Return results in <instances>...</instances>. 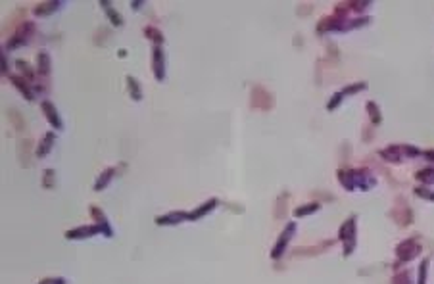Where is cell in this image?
<instances>
[{"label": "cell", "instance_id": "cell-1", "mask_svg": "<svg viewBox=\"0 0 434 284\" xmlns=\"http://www.w3.org/2000/svg\"><path fill=\"white\" fill-rule=\"evenodd\" d=\"M356 215H350L346 221L342 223V227H340V231H338V238L342 240V244H344V256L350 258L352 256V252H354V248L358 244V229H356Z\"/></svg>", "mask_w": 434, "mask_h": 284}, {"label": "cell", "instance_id": "cell-2", "mask_svg": "<svg viewBox=\"0 0 434 284\" xmlns=\"http://www.w3.org/2000/svg\"><path fill=\"white\" fill-rule=\"evenodd\" d=\"M421 244L417 240V236H411L402 240L396 246V256H398V263H408V261L415 260L419 254H421Z\"/></svg>", "mask_w": 434, "mask_h": 284}, {"label": "cell", "instance_id": "cell-3", "mask_svg": "<svg viewBox=\"0 0 434 284\" xmlns=\"http://www.w3.org/2000/svg\"><path fill=\"white\" fill-rule=\"evenodd\" d=\"M35 31H37V29H35V23H31V21H23V23L17 27V31L13 33L12 37L8 38V42H6V50H15V48H19V46H23L25 42L33 37Z\"/></svg>", "mask_w": 434, "mask_h": 284}, {"label": "cell", "instance_id": "cell-4", "mask_svg": "<svg viewBox=\"0 0 434 284\" xmlns=\"http://www.w3.org/2000/svg\"><path fill=\"white\" fill-rule=\"evenodd\" d=\"M296 223H286V227L283 229V233L279 235V240L275 242L273 250H271V258L273 260H279V258H283V254H285L286 246L290 244V240H292V236L296 235Z\"/></svg>", "mask_w": 434, "mask_h": 284}, {"label": "cell", "instance_id": "cell-5", "mask_svg": "<svg viewBox=\"0 0 434 284\" xmlns=\"http://www.w3.org/2000/svg\"><path fill=\"white\" fill-rule=\"evenodd\" d=\"M250 106H252L254 110H271V108H273V96L263 87L256 85V87L252 88Z\"/></svg>", "mask_w": 434, "mask_h": 284}, {"label": "cell", "instance_id": "cell-6", "mask_svg": "<svg viewBox=\"0 0 434 284\" xmlns=\"http://www.w3.org/2000/svg\"><path fill=\"white\" fill-rule=\"evenodd\" d=\"M152 73L158 81L165 79V54L158 44L152 46Z\"/></svg>", "mask_w": 434, "mask_h": 284}, {"label": "cell", "instance_id": "cell-7", "mask_svg": "<svg viewBox=\"0 0 434 284\" xmlns=\"http://www.w3.org/2000/svg\"><path fill=\"white\" fill-rule=\"evenodd\" d=\"M40 110H42V113H44V117H46V121L50 123L52 129H56V131L62 129L63 127L62 117H60V113H58V110H56V106H54L50 100H42V102H40Z\"/></svg>", "mask_w": 434, "mask_h": 284}, {"label": "cell", "instance_id": "cell-8", "mask_svg": "<svg viewBox=\"0 0 434 284\" xmlns=\"http://www.w3.org/2000/svg\"><path fill=\"white\" fill-rule=\"evenodd\" d=\"M354 183L360 190H369L377 185V179L367 167H361V169H354Z\"/></svg>", "mask_w": 434, "mask_h": 284}, {"label": "cell", "instance_id": "cell-9", "mask_svg": "<svg viewBox=\"0 0 434 284\" xmlns=\"http://www.w3.org/2000/svg\"><path fill=\"white\" fill-rule=\"evenodd\" d=\"M102 233L96 225H83V227H75L71 231L65 233L67 240H85V238H92L94 235Z\"/></svg>", "mask_w": 434, "mask_h": 284}, {"label": "cell", "instance_id": "cell-10", "mask_svg": "<svg viewBox=\"0 0 434 284\" xmlns=\"http://www.w3.org/2000/svg\"><path fill=\"white\" fill-rule=\"evenodd\" d=\"M90 215H92V219H94V225L102 231V235L108 236V238H112L113 236L112 225H110V221H108V217L104 215V211L100 210L98 206H90Z\"/></svg>", "mask_w": 434, "mask_h": 284}, {"label": "cell", "instance_id": "cell-11", "mask_svg": "<svg viewBox=\"0 0 434 284\" xmlns=\"http://www.w3.org/2000/svg\"><path fill=\"white\" fill-rule=\"evenodd\" d=\"M188 219V213L186 211H167L160 217H156L154 223L160 225V227H171V225H179Z\"/></svg>", "mask_w": 434, "mask_h": 284}, {"label": "cell", "instance_id": "cell-12", "mask_svg": "<svg viewBox=\"0 0 434 284\" xmlns=\"http://www.w3.org/2000/svg\"><path fill=\"white\" fill-rule=\"evenodd\" d=\"M10 81L13 83V87H15L17 90H19V92H21V94H23L25 100H29V102H31V100H35V92H33V87H35V85H31V83H29L27 79H23L21 75H12V77H10Z\"/></svg>", "mask_w": 434, "mask_h": 284}, {"label": "cell", "instance_id": "cell-13", "mask_svg": "<svg viewBox=\"0 0 434 284\" xmlns=\"http://www.w3.org/2000/svg\"><path fill=\"white\" fill-rule=\"evenodd\" d=\"M217 198H210L208 202H204V204H200L198 208L194 211H190L188 213V221H198V219H202L204 215H208V213H211V211L217 208Z\"/></svg>", "mask_w": 434, "mask_h": 284}, {"label": "cell", "instance_id": "cell-14", "mask_svg": "<svg viewBox=\"0 0 434 284\" xmlns=\"http://www.w3.org/2000/svg\"><path fill=\"white\" fill-rule=\"evenodd\" d=\"M379 154H381V158H385V160L390 161V163H402L404 158H406L402 144H392V146H388V148L381 150Z\"/></svg>", "mask_w": 434, "mask_h": 284}, {"label": "cell", "instance_id": "cell-15", "mask_svg": "<svg viewBox=\"0 0 434 284\" xmlns=\"http://www.w3.org/2000/svg\"><path fill=\"white\" fill-rule=\"evenodd\" d=\"M63 6V2H60V0H52V2H40V4H37L35 8H33V13L37 15V17H46V15H50V13H54L58 8H62Z\"/></svg>", "mask_w": 434, "mask_h": 284}, {"label": "cell", "instance_id": "cell-16", "mask_svg": "<svg viewBox=\"0 0 434 284\" xmlns=\"http://www.w3.org/2000/svg\"><path fill=\"white\" fill-rule=\"evenodd\" d=\"M54 140H56V133L48 131L46 135L40 138L37 146V158H46L50 152H52V146H54Z\"/></svg>", "mask_w": 434, "mask_h": 284}, {"label": "cell", "instance_id": "cell-17", "mask_svg": "<svg viewBox=\"0 0 434 284\" xmlns=\"http://www.w3.org/2000/svg\"><path fill=\"white\" fill-rule=\"evenodd\" d=\"M100 6L104 8V13H106V17H108V19L112 21L113 27H121V25H123V17H121V13H119L117 10H115V8H113L110 2L102 0V2H100Z\"/></svg>", "mask_w": 434, "mask_h": 284}, {"label": "cell", "instance_id": "cell-18", "mask_svg": "<svg viewBox=\"0 0 434 284\" xmlns=\"http://www.w3.org/2000/svg\"><path fill=\"white\" fill-rule=\"evenodd\" d=\"M113 175H115V169H113V167H108V169H104V171H102V173H100L98 177H96V183H94V190H96V192L104 190L106 186L112 183Z\"/></svg>", "mask_w": 434, "mask_h": 284}, {"label": "cell", "instance_id": "cell-19", "mask_svg": "<svg viewBox=\"0 0 434 284\" xmlns=\"http://www.w3.org/2000/svg\"><path fill=\"white\" fill-rule=\"evenodd\" d=\"M338 183L344 186L346 190H356L354 183V169H338Z\"/></svg>", "mask_w": 434, "mask_h": 284}, {"label": "cell", "instance_id": "cell-20", "mask_svg": "<svg viewBox=\"0 0 434 284\" xmlns=\"http://www.w3.org/2000/svg\"><path fill=\"white\" fill-rule=\"evenodd\" d=\"M50 54L48 52H44V50H40L37 56V69L40 75H48L50 73Z\"/></svg>", "mask_w": 434, "mask_h": 284}, {"label": "cell", "instance_id": "cell-21", "mask_svg": "<svg viewBox=\"0 0 434 284\" xmlns=\"http://www.w3.org/2000/svg\"><path fill=\"white\" fill-rule=\"evenodd\" d=\"M127 88H129V94H131V98L133 100H137L138 102V100L142 98V88H140V83H138L133 75H127Z\"/></svg>", "mask_w": 434, "mask_h": 284}, {"label": "cell", "instance_id": "cell-22", "mask_svg": "<svg viewBox=\"0 0 434 284\" xmlns=\"http://www.w3.org/2000/svg\"><path fill=\"white\" fill-rule=\"evenodd\" d=\"M321 210V204H317V202H310V204H304V206H300L294 210V217H306V215H310V213H315V211Z\"/></svg>", "mask_w": 434, "mask_h": 284}, {"label": "cell", "instance_id": "cell-23", "mask_svg": "<svg viewBox=\"0 0 434 284\" xmlns=\"http://www.w3.org/2000/svg\"><path fill=\"white\" fill-rule=\"evenodd\" d=\"M144 35H146V38H150L154 44H158V46L163 44V35H161V31L158 29V27H154V25L144 27Z\"/></svg>", "mask_w": 434, "mask_h": 284}, {"label": "cell", "instance_id": "cell-24", "mask_svg": "<svg viewBox=\"0 0 434 284\" xmlns=\"http://www.w3.org/2000/svg\"><path fill=\"white\" fill-rule=\"evenodd\" d=\"M365 110H367V113H369V119L373 121V125H379L381 121H383V117H381V110H379L377 102L369 100L367 106H365Z\"/></svg>", "mask_w": 434, "mask_h": 284}, {"label": "cell", "instance_id": "cell-25", "mask_svg": "<svg viewBox=\"0 0 434 284\" xmlns=\"http://www.w3.org/2000/svg\"><path fill=\"white\" fill-rule=\"evenodd\" d=\"M15 67L19 69V75H21L23 79H27L29 83L33 81V77H35V71H33V67H31L29 63L25 62V60H17V62H15Z\"/></svg>", "mask_w": 434, "mask_h": 284}, {"label": "cell", "instance_id": "cell-26", "mask_svg": "<svg viewBox=\"0 0 434 284\" xmlns=\"http://www.w3.org/2000/svg\"><path fill=\"white\" fill-rule=\"evenodd\" d=\"M417 181H421L423 185H434V169L433 167H425L421 171L415 173Z\"/></svg>", "mask_w": 434, "mask_h": 284}, {"label": "cell", "instance_id": "cell-27", "mask_svg": "<svg viewBox=\"0 0 434 284\" xmlns=\"http://www.w3.org/2000/svg\"><path fill=\"white\" fill-rule=\"evenodd\" d=\"M344 98H346V96H344V92H342V90L335 92V94H333V98L329 100V104H327V110H329V111L336 110V108L342 104V100H344Z\"/></svg>", "mask_w": 434, "mask_h": 284}, {"label": "cell", "instance_id": "cell-28", "mask_svg": "<svg viewBox=\"0 0 434 284\" xmlns=\"http://www.w3.org/2000/svg\"><path fill=\"white\" fill-rule=\"evenodd\" d=\"M429 263L431 261L425 260L421 261V265H419V277H417V284H427V275H429Z\"/></svg>", "mask_w": 434, "mask_h": 284}, {"label": "cell", "instance_id": "cell-29", "mask_svg": "<svg viewBox=\"0 0 434 284\" xmlns=\"http://www.w3.org/2000/svg\"><path fill=\"white\" fill-rule=\"evenodd\" d=\"M54 175H56L54 169H46V171L42 173V177H44V179H42V186H44V188H52V186H54Z\"/></svg>", "mask_w": 434, "mask_h": 284}, {"label": "cell", "instance_id": "cell-30", "mask_svg": "<svg viewBox=\"0 0 434 284\" xmlns=\"http://www.w3.org/2000/svg\"><path fill=\"white\" fill-rule=\"evenodd\" d=\"M415 194H417L419 198H425V200L434 202V192L433 190H429V188H425V186H417V188H415Z\"/></svg>", "mask_w": 434, "mask_h": 284}, {"label": "cell", "instance_id": "cell-31", "mask_svg": "<svg viewBox=\"0 0 434 284\" xmlns=\"http://www.w3.org/2000/svg\"><path fill=\"white\" fill-rule=\"evenodd\" d=\"M402 148H404V156H406V158H415V156H421V150L417 148V146H411V144H402Z\"/></svg>", "mask_w": 434, "mask_h": 284}, {"label": "cell", "instance_id": "cell-32", "mask_svg": "<svg viewBox=\"0 0 434 284\" xmlns=\"http://www.w3.org/2000/svg\"><path fill=\"white\" fill-rule=\"evenodd\" d=\"M392 284H411L410 281V273H398L396 277L392 279Z\"/></svg>", "mask_w": 434, "mask_h": 284}, {"label": "cell", "instance_id": "cell-33", "mask_svg": "<svg viewBox=\"0 0 434 284\" xmlns=\"http://www.w3.org/2000/svg\"><path fill=\"white\" fill-rule=\"evenodd\" d=\"M2 73H8V60H6L4 52H2Z\"/></svg>", "mask_w": 434, "mask_h": 284}, {"label": "cell", "instance_id": "cell-34", "mask_svg": "<svg viewBox=\"0 0 434 284\" xmlns=\"http://www.w3.org/2000/svg\"><path fill=\"white\" fill-rule=\"evenodd\" d=\"M58 281H60V279H42L38 284H58Z\"/></svg>", "mask_w": 434, "mask_h": 284}, {"label": "cell", "instance_id": "cell-35", "mask_svg": "<svg viewBox=\"0 0 434 284\" xmlns=\"http://www.w3.org/2000/svg\"><path fill=\"white\" fill-rule=\"evenodd\" d=\"M425 158H427V160H431V161H434V150H427V152H425Z\"/></svg>", "mask_w": 434, "mask_h": 284}, {"label": "cell", "instance_id": "cell-36", "mask_svg": "<svg viewBox=\"0 0 434 284\" xmlns=\"http://www.w3.org/2000/svg\"><path fill=\"white\" fill-rule=\"evenodd\" d=\"M131 6H133V10H138V6H144V2H131Z\"/></svg>", "mask_w": 434, "mask_h": 284}, {"label": "cell", "instance_id": "cell-37", "mask_svg": "<svg viewBox=\"0 0 434 284\" xmlns=\"http://www.w3.org/2000/svg\"><path fill=\"white\" fill-rule=\"evenodd\" d=\"M125 56H127V50L121 48V50H119V58H125Z\"/></svg>", "mask_w": 434, "mask_h": 284}, {"label": "cell", "instance_id": "cell-38", "mask_svg": "<svg viewBox=\"0 0 434 284\" xmlns=\"http://www.w3.org/2000/svg\"><path fill=\"white\" fill-rule=\"evenodd\" d=\"M58 284H65V281H63V279H60V281H58Z\"/></svg>", "mask_w": 434, "mask_h": 284}]
</instances>
